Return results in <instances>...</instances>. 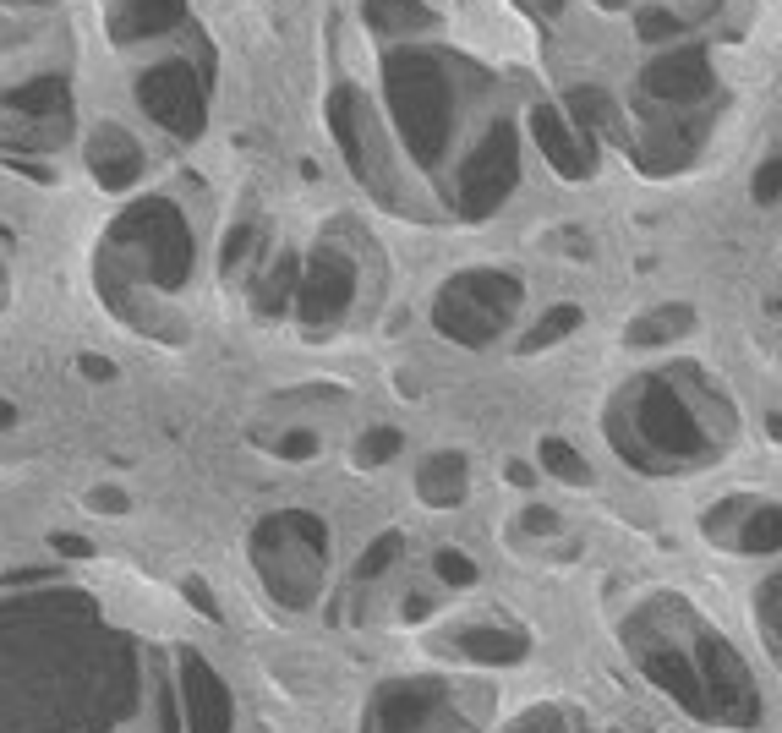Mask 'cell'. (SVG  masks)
<instances>
[{
  "label": "cell",
  "instance_id": "1",
  "mask_svg": "<svg viewBox=\"0 0 782 733\" xmlns=\"http://www.w3.org/2000/svg\"><path fill=\"white\" fill-rule=\"evenodd\" d=\"M700 61L695 55H684V66H657L651 72V88H662V93H684V88H700Z\"/></svg>",
  "mask_w": 782,
  "mask_h": 733
}]
</instances>
